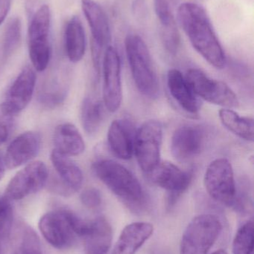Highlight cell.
Wrapping results in <instances>:
<instances>
[{
	"mask_svg": "<svg viewBox=\"0 0 254 254\" xmlns=\"http://www.w3.org/2000/svg\"><path fill=\"white\" fill-rule=\"evenodd\" d=\"M177 16L195 51L215 68H223L226 57L205 9L196 3L184 2L177 7Z\"/></svg>",
	"mask_w": 254,
	"mask_h": 254,
	"instance_id": "cell-1",
	"label": "cell"
},
{
	"mask_svg": "<svg viewBox=\"0 0 254 254\" xmlns=\"http://www.w3.org/2000/svg\"><path fill=\"white\" fill-rule=\"evenodd\" d=\"M95 176L130 210L140 213L147 207L146 192L137 178L128 168L110 159L94 162Z\"/></svg>",
	"mask_w": 254,
	"mask_h": 254,
	"instance_id": "cell-2",
	"label": "cell"
},
{
	"mask_svg": "<svg viewBox=\"0 0 254 254\" xmlns=\"http://www.w3.org/2000/svg\"><path fill=\"white\" fill-rule=\"evenodd\" d=\"M125 44L136 86L145 96L156 98L159 93V80L146 43L140 36L130 34L125 39Z\"/></svg>",
	"mask_w": 254,
	"mask_h": 254,
	"instance_id": "cell-3",
	"label": "cell"
},
{
	"mask_svg": "<svg viewBox=\"0 0 254 254\" xmlns=\"http://www.w3.org/2000/svg\"><path fill=\"white\" fill-rule=\"evenodd\" d=\"M28 53L35 71L41 72L47 68L51 58L49 31L51 10L47 4L40 7L28 16Z\"/></svg>",
	"mask_w": 254,
	"mask_h": 254,
	"instance_id": "cell-4",
	"label": "cell"
},
{
	"mask_svg": "<svg viewBox=\"0 0 254 254\" xmlns=\"http://www.w3.org/2000/svg\"><path fill=\"white\" fill-rule=\"evenodd\" d=\"M222 231V222L216 215L204 213L195 216L183 233L180 254H208Z\"/></svg>",
	"mask_w": 254,
	"mask_h": 254,
	"instance_id": "cell-5",
	"label": "cell"
},
{
	"mask_svg": "<svg viewBox=\"0 0 254 254\" xmlns=\"http://www.w3.org/2000/svg\"><path fill=\"white\" fill-rule=\"evenodd\" d=\"M185 78L198 98L224 108H237L240 105L238 97L226 83L212 78L201 70L190 68Z\"/></svg>",
	"mask_w": 254,
	"mask_h": 254,
	"instance_id": "cell-6",
	"label": "cell"
},
{
	"mask_svg": "<svg viewBox=\"0 0 254 254\" xmlns=\"http://www.w3.org/2000/svg\"><path fill=\"white\" fill-rule=\"evenodd\" d=\"M204 185L207 193L214 201L233 207L237 189L234 169L229 160L219 158L212 161L206 170Z\"/></svg>",
	"mask_w": 254,
	"mask_h": 254,
	"instance_id": "cell-7",
	"label": "cell"
},
{
	"mask_svg": "<svg viewBox=\"0 0 254 254\" xmlns=\"http://www.w3.org/2000/svg\"><path fill=\"white\" fill-rule=\"evenodd\" d=\"M164 127L161 122H144L135 133L134 155L143 173H150L161 162Z\"/></svg>",
	"mask_w": 254,
	"mask_h": 254,
	"instance_id": "cell-8",
	"label": "cell"
},
{
	"mask_svg": "<svg viewBox=\"0 0 254 254\" xmlns=\"http://www.w3.org/2000/svg\"><path fill=\"white\" fill-rule=\"evenodd\" d=\"M76 216V213L68 210L48 212L40 218L39 230L43 238L52 247L57 249H68L78 237L74 228Z\"/></svg>",
	"mask_w": 254,
	"mask_h": 254,
	"instance_id": "cell-9",
	"label": "cell"
},
{
	"mask_svg": "<svg viewBox=\"0 0 254 254\" xmlns=\"http://www.w3.org/2000/svg\"><path fill=\"white\" fill-rule=\"evenodd\" d=\"M49 171L40 161L28 163L9 182L4 196L10 201H18L43 189L49 179Z\"/></svg>",
	"mask_w": 254,
	"mask_h": 254,
	"instance_id": "cell-10",
	"label": "cell"
},
{
	"mask_svg": "<svg viewBox=\"0 0 254 254\" xmlns=\"http://www.w3.org/2000/svg\"><path fill=\"white\" fill-rule=\"evenodd\" d=\"M51 161L57 176L47 182L49 190L61 196L73 195L82 188L84 182L83 173L80 167L70 158L53 149L51 153Z\"/></svg>",
	"mask_w": 254,
	"mask_h": 254,
	"instance_id": "cell-11",
	"label": "cell"
},
{
	"mask_svg": "<svg viewBox=\"0 0 254 254\" xmlns=\"http://www.w3.org/2000/svg\"><path fill=\"white\" fill-rule=\"evenodd\" d=\"M103 104L110 113L119 110L122 101L121 60L115 48L108 46L102 60Z\"/></svg>",
	"mask_w": 254,
	"mask_h": 254,
	"instance_id": "cell-12",
	"label": "cell"
},
{
	"mask_svg": "<svg viewBox=\"0 0 254 254\" xmlns=\"http://www.w3.org/2000/svg\"><path fill=\"white\" fill-rule=\"evenodd\" d=\"M147 175L152 183L169 193V207L188 189L193 179L192 172L184 171L169 161H161Z\"/></svg>",
	"mask_w": 254,
	"mask_h": 254,
	"instance_id": "cell-13",
	"label": "cell"
},
{
	"mask_svg": "<svg viewBox=\"0 0 254 254\" xmlns=\"http://www.w3.org/2000/svg\"><path fill=\"white\" fill-rule=\"evenodd\" d=\"M205 140V131L201 127L182 125L176 128L171 137V154L177 161L187 162L202 152Z\"/></svg>",
	"mask_w": 254,
	"mask_h": 254,
	"instance_id": "cell-14",
	"label": "cell"
},
{
	"mask_svg": "<svg viewBox=\"0 0 254 254\" xmlns=\"http://www.w3.org/2000/svg\"><path fill=\"white\" fill-rule=\"evenodd\" d=\"M82 7L92 34V58H102L103 50L111 40L107 15L95 0H82Z\"/></svg>",
	"mask_w": 254,
	"mask_h": 254,
	"instance_id": "cell-15",
	"label": "cell"
},
{
	"mask_svg": "<svg viewBox=\"0 0 254 254\" xmlns=\"http://www.w3.org/2000/svg\"><path fill=\"white\" fill-rule=\"evenodd\" d=\"M41 147V136L34 131H25L15 137L4 155L6 169L13 170L31 162Z\"/></svg>",
	"mask_w": 254,
	"mask_h": 254,
	"instance_id": "cell-16",
	"label": "cell"
},
{
	"mask_svg": "<svg viewBox=\"0 0 254 254\" xmlns=\"http://www.w3.org/2000/svg\"><path fill=\"white\" fill-rule=\"evenodd\" d=\"M35 70L29 65L24 67L12 83L4 102L19 114L31 101L35 89Z\"/></svg>",
	"mask_w": 254,
	"mask_h": 254,
	"instance_id": "cell-17",
	"label": "cell"
},
{
	"mask_svg": "<svg viewBox=\"0 0 254 254\" xmlns=\"http://www.w3.org/2000/svg\"><path fill=\"white\" fill-rule=\"evenodd\" d=\"M135 133L128 121L117 119L110 124L107 131V143L116 157L122 160L132 158Z\"/></svg>",
	"mask_w": 254,
	"mask_h": 254,
	"instance_id": "cell-18",
	"label": "cell"
},
{
	"mask_svg": "<svg viewBox=\"0 0 254 254\" xmlns=\"http://www.w3.org/2000/svg\"><path fill=\"white\" fill-rule=\"evenodd\" d=\"M167 86L174 101L185 112L196 116L201 110V104L179 70L170 69L167 74Z\"/></svg>",
	"mask_w": 254,
	"mask_h": 254,
	"instance_id": "cell-19",
	"label": "cell"
},
{
	"mask_svg": "<svg viewBox=\"0 0 254 254\" xmlns=\"http://www.w3.org/2000/svg\"><path fill=\"white\" fill-rule=\"evenodd\" d=\"M153 232V225L149 222H134L127 225L121 233L111 254H136Z\"/></svg>",
	"mask_w": 254,
	"mask_h": 254,
	"instance_id": "cell-20",
	"label": "cell"
},
{
	"mask_svg": "<svg viewBox=\"0 0 254 254\" xmlns=\"http://www.w3.org/2000/svg\"><path fill=\"white\" fill-rule=\"evenodd\" d=\"M82 238L86 254H107L111 246L113 231L108 221L102 216L89 221Z\"/></svg>",
	"mask_w": 254,
	"mask_h": 254,
	"instance_id": "cell-21",
	"label": "cell"
},
{
	"mask_svg": "<svg viewBox=\"0 0 254 254\" xmlns=\"http://www.w3.org/2000/svg\"><path fill=\"white\" fill-rule=\"evenodd\" d=\"M53 142L54 149L67 156H78L85 150L83 137L77 127L71 123H63L56 127Z\"/></svg>",
	"mask_w": 254,
	"mask_h": 254,
	"instance_id": "cell-22",
	"label": "cell"
},
{
	"mask_svg": "<svg viewBox=\"0 0 254 254\" xmlns=\"http://www.w3.org/2000/svg\"><path fill=\"white\" fill-rule=\"evenodd\" d=\"M64 43L66 53L71 62L78 63L83 59L86 52V36L77 16L72 17L66 25Z\"/></svg>",
	"mask_w": 254,
	"mask_h": 254,
	"instance_id": "cell-23",
	"label": "cell"
},
{
	"mask_svg": "<svg viewBox=\"0 0 254 254\" xmlns=\"http://www.w3.org/2000/svg\"><path fill=\"white\" fill-rule=\"evenodd\" d=\"M219 117L222 125L230 131L247 141H254V119L240 116L232 109L219 110Z\"/></svg>",
	"mask_w": 254,
	"mask_h": 254,
	"instance_id": "cell-24",
	"label": "cell"
},
{
	"mask_svg": "<svg viewBox=\"0 0 254 254\" xmlns=\"http://www.w3.org/2000/svg\"><path fill=\"white\" fill-rule=\"evenodd\" d=\"M105 107L103 102L86 97L81 107V121L86 133L93 134L99 130L105 118Z\"/></svg>",
	"mask_w": 254,
	"mask_h": 254,
	"instance_id": "cell-25",
	"label": "cell"
},
{
	"mask_svg": "<svg viewBox=\"0 0 254 254\" xmlns=\"http://www.w3.org/2000/svg\"><path fill=\"white\" fill-rule=\"evenodd\" d=\"M254 223L250 220L243 224L237 231L233 243V254H253Z\"/></svg>",
	"mask_w": 254,
	"mask_h": 254,
	"instance_id": "cell-26",
	"label": "cell"
},
{
	"mask_svg": "<svg viewBox=\"0 0 254 254\" xmlns=\"http://www.w3.org/2000/svg\"><path fill=\"white\" fill-rule=\"evenodd\" d=\"M10 201L4 196L0 198V254H4L13 224V207Z\"/></svg>",
	"mask_w": 254,
	"mask_h": 254,
	"instance_id": "cell-27",
	"label": "cell"
},
{
	"mask_svg": "<svg viewBox=\"0 0 254 254\" xmlns=\"http://www.w3.org/2000/svg\"><path fill=\"white\" fill-rule=\"evenodd\" d=\"M22 25L19 18L10 19L6 27L3 40V55L5 58L11 56L20 44Z\"/></svg>",
	"mask_w": 254,
	"mask_h": 254,
	"instance_id": "cell-28",
	"label": "cell"
},
{
	"mask_svg": "<svg viewBox=\"0 0 254 254\" xmlns=\"http://www.w3.org/2000/svg\"><path fill=\"white\" fill-rule=\"evenodd\" d=\"M161 36L166 50L176 55L180 46V37L175 19L161 23Z\"/></svg>",
	"mask_w": 254,
	"mask_h": 254,
	"instance_id": "cell-29",
	"label": "cell"
},
{
	"mask_svg": "<svg viewBox=\"0 0 254 254\" xmlns=\"http://www.w3.org/2000/svg\"><path fill=\"white\" fill-rule=\"evenodd\" d=\"M18 113L7 103L0 104V145L7 141L14 127Z\"/></svg>",
	"mask_w": 254,
	"mask_h": 254,
	"instance_id": "cell-30",
	"label": "cell"
},
{
	"mask_svg": "<svg viewBox=\"0 0 254 254\" xmlns=\"http://www.w3.org/2000/svg\"><path fill=\"white\" fill-rule=\"evenodd\" d=\"M15 252L17 254H43L40 239L34 230L29 227L24 228L20 243Z\"/></svg>",
	"mask_w": 254,
	"mask_h": 254,
	"instance_id": "cell-31",
	"label": "cell"
},
{
	"mask_svg": "<svg viewBox=\"0 0 254 254\" xmlns=\"http://www.w3.org/2000/svg\"><path fill=\"white\" fill-rule=\"evenodd\" d=\"M179 0H154L155 13L161 23L174 19V11Z\"/></svg>",
	"mask_w": 254,
	"mask_h": 254,
	"instance_id": "cell-32",
	"label": "cell"
},
{
	"mask_svg": "<svg viewBox=\"0 0 254 254\" xmlns=\"http://www.w3.org/2000/svg\"><path fill=\"white\" fill-rule=\"evenodd\" d=\"M80 198L83 205L89 209L98 208L102 203L101 192L96 188H86L81 194Z\"/></svg>",
	"mask_w": 254,
	"mask_h": 254,
	"instance_id": "cell-33",
	"label": "cell"
},
{
	"mask_svg": "<svg viewBox=\"0 0 254 254\" xmlns=\"http://www.w3.org/2000/svg\"><path fill=\"white\" fill-rule=\"evenodd\" d=\"M12 0H0V25L3 23L10 12Z\"/></svg>",
	"mask_w": 254,
	"mask_h": 254,
	"instance_id": "cell-34",
	"label": "cell"
},
{
	"mask_svg": "<svg viewBox=\"0 0 254 254\" xmlns=\"http://www.w3.org/2000/svg\"><path fill=\"white\" fill-rule=\"evenodd\" d=\"M6 167L4 164V156L0 152V181L4 177L5 173Z\"/></svg>",
	"mask_w": 254,
	"mask_h": 254,
	"instance_id": "cell-35",
	"label": "cell"
},
{
	"mask_svg": "<svg viewBox=\"0 0 254 254\" xmlns=\"http://www.w3.org/2000/svg\"><path fill=\"white\" fill-rule=\"evenodd\" d=\"M212 254H228L224 250H218L215 252L214 253Z\"/></svg>",
	"mask_w": 254,
	"mask_h": 254,
	"instance_id": "cell-36",
	"label": "cell"
},
{
	"mask_svg": "<svg viewBox=\"0 0 254 254\" xmlns=\"http://www.w3.org/2000/svg\"><path fill=\"white\" fill-rule=\"evenodd\" d=\"M16 254V252H13V254Z\"/></svg>",
	"mask_w": 254,
	"mask_h": 254,
	"instance_id": "cell-37",
	"label": "cell"
}]
</instances>
